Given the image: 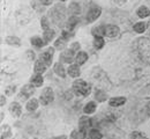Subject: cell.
Returning a JSON list of instances; mask_svg holds the SVG:
<instances>
[{"label":"cell","instance_id":"cell-1","mask_svg":"<svg viewBox=\"0 0 150 139\" xmlns=\"http://www.w3.org/2000/svg\"><path fill=\"white\" fill-rule=\"evenodd\" d=\"M135 50L136 53L139 56V58L147 63L150 64V40L147 37H141L136 41L135 43Z\"/></svg>","mask_w":150,"mask_h":139},{"label":"cell","instance_id":"cell-2","mask_svg":"<svg viewBox=\"0 0 150 139\" xmlns=\"http://www.w3.org/2000/svg\"><path fill=\"white\" fill-rule=\"evenodd\" d=\"M49 14H50L52 21L60 26L65 21V18H66V7L61 4H58L49 12Z\"/></svg>","mask_w":150,"mask_h":139},{"label":"cell","instance_id":"cell-3","mask_svg":"<svg viewBox=\"0 0 150 139\" xmlns=\"http://www.w3.org/2000/svg\"><path fill=\"white\" fill-rule=\"evenodd\" d=\"M73 91L77 96H88L91 92V88L86 81L79 79L75 80L73 83Z\"/></svg>","mask_w":150,"mask_h":139},{"label":"cell","instance_id":"cell-4","mask_svg":"<svg viewBox=\"0 0 150 139\" xmlns=\"http://www.w3.org/2000/svg\"><path fill=\"white\" fill-rule=\"evenodd\" d=\"M54 99V94H53V91L50 88V87H46L43 89L42 94H40V98H39V102L43 104V105H46L49 103H51Z\"/></svg>","mask_w":150,"mask_h":139},{"label":"cell","instance_id":"cell-5","mask_svg":"<svg viewBox=\"0 0 150 139\" xmlns=\"http://www.w3.org/2000/svg\"><path fill=\"white\" fill-rule=\"evenodd\" d=\"M100 13H102L100 7L94 6V7H91V8L88 11L87 16H86V20H87V22H89V23H90V22H94V21H96L100 16Z\"/></svg>","mask_w":150,"mask_h":139},{"label":"cell","instance_id":"cell-6","mask_svg":"<svg viewBox=\"0 0 150 139\" xmlns=\"http://www.w3.org/2000/svg\"><path fill=\"white\" fill-rule=\"evenodd\" d=\"M35 93V87L34 85H25L23 86L22 91H21V94H20V99L21 100H27L29 96H31L33 94Z\"/></svg>","mask_w":150,"mask_h":139},{"label":"cell","instance_id":"cell-7","mask_svg":"<svg viewBox=\"0 0 150 139\" xmlns=\"http://www.w3.org/2000/svg\"><path fill=\"white\" fill-rule=\"evenodd\" d=\"M119 34H120V29H119L117 26H113V24H108V26H105V36L114 38V37H117V36H119Z\"/></svg>","mask_w":150,"mask_h":139},{"label":"cell","instance_id":"cell-8","mask_svg":"<svg viewBox=\"0 0 150 139\" xmlns=\"http://www.w3.org/2000/svg\"><path fill=\"white\" fill-rule=\"evenodd\" d=\"M74 53L75 52L72 50V49H69V50H65V51H62V52L60 53V57H59V58H60L61 61L69 64V63H72V61H73Z\"/></svg>","mask_w":150,"mask_h":139},{"label":"cell","instance_id":"cell-9","mask_svg":"<svg viewBox=\"0 0 150 139\" xmlns=\"http://www.w3.org/2000/svg\"><path fill=\"white\" fill-rule=\"evenodd\" d=\"M68 13L71 14V16H77L80 13H81V7L77 2H71L69 4V7H68Z\"/></svg>","mask_w":150,"mask_h":139},{"label":"cell","instance_id":"cell-10","mask_svg":"<svg viewBox=\"0 0 150 139\" xmlns=\"http://www.w3.org/2000/svg\"><path fill=\"white\" fill-rule=\"evenodd\" d=\"M9 113L14 117H19L20 115H21V113H22V108H21V105H20L18 102H13L9 105Z\"/></svg>","mask_w":150,"mask_h":139},{"label":"cell","instance_id":"cell-11","mask_svg":"<svg viewBox=\"0 0 150 139\" xmlns=\"http://www.w3.org/2000/svg\"><path fill=\"white\" fill-rule=\"evenodd\" d=\"M125 102H126V98L119 96V98H112V99L109 101V104L111 107H120V105L125 104Z\"/></svg>","mask_w":150,"mask_h":139},{"label":"cell","instance_id":"cell-12","mask_svg":"<svg viewBox=\"0 0 150 139\" xmlns=\"http://www.w3.org/2000/svg\"><path fill=\"white\" fill-rule=\"evenodd\" d=\"M46 66H47V65H46L42 59L37 60V61L35 63V72H36V73H39V74L44 73L45 70H46Z\"/></svg>","mask_w":150,"mask_h":139},{"label":"cell","instance_id":"cell-13","mask_svg":"<svg viewBox=\"0 0 150 139\" xmlns=\"http://www.w3.org/2000/svg\"><path fill=\"white\" fill-rule=\"evenodd\" d=\"M136 14H137L139 18L144 19V18H147V16L150 15V9L148 7H146V6H141V7L136 11Z\"/></svg>","mask_w":150,"mask_h":139},{"label":"cell","instance_id":"cell-14","mask_svg":"<svg viewBox=\"0 0 150 139\" xmlns=\"http://www.w3.org/2000/svg\"><path fill=\"white\" fill-rule=\"evenodd\" d=\"M80 67H79V65L76 64V65H71L69 67H68V74L71 76V77H73V78H77L79 76H80Z\"/></svg>","mask_w":150,"mask_h":139},{"label":"cell","instance_id":"cell-15","mask_svg":"<svg viewBox=\"0 0 150 139\" xmlns=\"http://www.w3.org/2000/svg\"><path fill=\"white\" fill-rule=\"evenodd\" d=\"M106 98H108V95H106V93H105L104 91H102V89H96V92H95V99L97 100L98 102H104V101H106Z\"/></svg>","mask_w":150,"mask_h":139},{"label":"cell","instance_id":"cell-16","mask_svg":"<svg viewBox=\"0 0 150 139\" xmlns=\"http://www.w3.org/2000/svg\"><path fill=\"white\" fill-rule=\"evenodd\" d=\"M88 59V55L84 52V51H80L77 55H76V63H77V65H82V64H84L86 63V60Z\"/></svg>","mask_w":150,"mask_h":139},{"label":"cell","instance_id":"cell-17","mask_svg":"<svg viewBox=\"0 0 150 139\" xmlns=\"http://www.w3.org/2000/svg\"><path fill=\"white\" fill-rule=\"evenodd\" d=\"M30 81H31V83H33L34 86L39 87V86H42V85H43V77H42V74L36 73L35 76H33V77H31Z\"/></svg>","mask_w":150,"mask_h":139},{"label":"cell","instance_id":"cell-18","mask_svg":"<svg viewBox=\"0 0 150 139\" xmlns=\"http://www.w3.org/2000/svg\"><path fill=\"white\" fill-rule=\"evenodd\" d=\"M52 53H50L49 51H45V52H43L42 55H40V59L43 60L47 66H50L51 65V63H52Z\"/></svg>","mask_w":150,"mask_h":139},{"label":"cell","instance_id":"cell-19","mask_svg":"<svg viewBox=\"0 0 150 139\" xmlns=\"http://www.w3.org/2000/svg\"><path fill=\"white\" fill-rule=\"evenodd\" d=\"M95 110H96V103L93 102V101H91V102H88V103L84 105V108H83L84 114H88V115L95 113Z\"/></svg>","mask_w":150,"mask_h":139},{"label":"cell","instance_id":"cell-20","mask_svg":"<svg viewBox=\"0 0 150 139\" xmlns=\"http://www.w3.org/2000/svg\"><path fill=\"white\" fill-rule=\"evenodd\" d=\"M91 33H93V35H94L95 37H97V36H100L102 37V35H105V26L95 27V28H93Z\"/></svg>","mask_w":150,"mask_h":139},{"label":"cell","instance_id":"cell-21","mask_svg":"<svg viewBox=\"0 0 150 139\" xmlns=\"http://www.w3.org/2000/svg\"><path fill=\"white\" fill-rule=\"evenodd\" d=\"M54 72H56L59 77H61V78H65L66 77V71H65L62 64H60V63H57L56 65H54Z\"/></svg>","mask_w":150,"mask_h":139},{"label":"cell","instance_id":"cell-22","mask_svg":"<svg viewBox=\"0 0 150 139\" xmlns=\"http://www.w3.org/2000/svg\"><path fill=\"white\" fill-rule=\"evenodd\" d=\"M31 44L34 45V46H36V48H42V46H44L46 43H45V41L42 40L40 37H38V36H35V37H31Z\"/></svg>","mask_w":150,"mask_h":139},{"label":"cell","instance_id":"cell-23","mask_svg":"<svg viewBox=\"0 0 150 139\" xmlns=\"http://www.w3.org/2000/svg\"><path fill=\"white\" fill-rule=\"evenodd\" d=\"M54 35H56V33H54V30H52V29H47V30H44L43 37H44V41H45V43L50 42V41H51L52 38H53V37H54Z\"/></svg>","mask_w":150,"mask_h":139},{"label":"cell","instance_id":"cell-24","mask_svg":"<svg viewBox=\"0 0 150 139\" xmlns=\"http://www.w3.org/2000/svg\"><path fill=\"white\" fill-rule=\"evenodd\" d=\"M6 43L9 44V45H14V46H20L21 45L20 38L19 37H15V36H8L6 38Z\"/></svg>","mask_w":150,"mask_h":139},{"label":"cell","instance_id":"cell-25","mask_svg":"<svg viewBox=\"0 0 150 139\" xmlns=\"http://www.w3.org/2000/svg\"><path fill=\"white\" fill-rule=\"evenodd\" d=\"M146 29H147V24H146L144 22H137V23L134 26V30H135L136 33H139V34L144 33Z\"/></svg>","mask_w":150,"mask_h":139},{"label":"cell","instance_id":"cell-26","mask_svg":"<svg viewBox=\"0 0 150 139\" xmlns=\"http://www.w3.org/2000/svg\"><path fill=\"white\" fill-rule=\"evenodd\" d=\"M38 107V101L36 99H31L27 103V110L29 111H35Z\"/></svg>","mask_w":150,"mask_h":139},{"label":"cell","instance_id":"cell-27","mask_svg":"<svg viewBox=\"0 0 150 139\" xmlns=\"http://www.w3.org/2000/svg\"><path fill=\"white\" fill-rule=\"evenodd\" d=\"M104 38L103 37H100V36H97V37H95L94 40V46L97 49V50H99V49H102L103 46H104Z\"/></svg>","mask_w":150,"mask_h":139},{"label":"cell","instance_id":"cell-28","mask_svg":"<svg viewBox=\"0 0 150 139\" xmlns=\"http://www.w3.org/2000/svg\"><path fill=\"white\" fill-rule=\"evenodd\" d=\"M77 23H79V19H77L76 16H71V18L68 19V21H67V24H66V26H67V28H68L69 30H72Z\"/></svg>","mask_w":150,"mask_h":139},{"label":"cell","instance_id":"cell-29","mask_svg":"<svg viewBox=\"0 0 150 139\" xmlns=\"http://www.w3.org/2000/svg\"><path fill=\"white\" fill-rule=\"evenodd\" d=\"M89 138L90 139H102L103 138V135H102L98 130L93 129V130L89 132Z\"/></svg>","mask_w":150,"mask_h":139},{"label":"cell","instance_id":"cell-30","mask_svg":"<svg viewBox=\"0 0 150 139\" xmlns=\"http://www.w3.org/2000/svg\"><path fill=\"white\" fill-rule=\"evenodd\" d=\"M54 46H56L57 49L62 50V49L66 46V40L62 38V37H59V38L56 41V43H54Z\"/></svg>","mask_w":150,"mask_h":139},{"label":"cell","instance_id":"cell-31","mask_svg":"<svg viewBox=\"0 0 150 139\" xmlns=\"http://www.w3.org/2000/svg\"><path fill=\"white\" fill-rule=\"evenodd\" d=\"M40 26H42L43 30L50 29V23H49V20H47L46 16H43V18H42V20H40Z\"/></svg>","mask_w":150,"mask_h":139},{"label":"cell","instance_id":"cell-32","mask_svg":"<svg viewBox=\"0 0 150 139\" xmlns=\"http://www.w3.org/2000/svg\"><path fill=\"white\" fill-rule=\"evenodd\" d=\"M15 93V86L13 87V86H9V87H7L6 88V94L7 95H12V94H14Z\"/></svg>","mask_w":150,"mask_h":139},{"label":"cell","instance_id":"cell-33","mask_svg":"<svg viewBox=\"0 0 150 139\" xmlns=\"http://www.w3.org/2000/svg\"><path fill=\"white\" fill-rule=\"evenodd\" d=\"M27 57L29 60H34L35 59V52H33L31 50H28L27 51Z\"/></svg>","mask_w":150,"mask_h":139},{"label":"cell","instance_id":"cell-34","mask_svg":"<svg viewBox=\"0 0 150 139\" xmlns=\"http://www.w3.org/2000/svg\"><path fill=\"white\" fill-rule=\"evenodd\" d=\"M71 49L74 51V52H76V51H79L80 50V44L77 43V42H75V43H73L72 45H71Z\"/></svg>","mask_w":150,"mask_h":139},{"label":"cell","instance_id":"cell-35","mask_svg":"<svg viewBox=\"0 0 150 139\" xmlns=\"http://www.w3.org/2000/svg\"><path fill=\"white\" fill-rule=\"evenodd\" d=\"M61 37H62V38H65L66 41H68V40H69V37H71V34H69L68 31H62Z\"/></svg>","mask_w":150,"mask_h":139},{"label":"cell","instance_id":"cell-36","mask_svg":"<svg viewBox=\"0 0 150 139\" xmlns=\"http://www.w3.org/2000/svg\"><path fill=\"white\" fill-rule=\"evenodd\" d=\"M39 2L42 5H44V6H49V5H51L53 2V0H39Z\"/></svg>","mask_w":150,"mask_h":139},{"label":"cell","instance_id":"cell-37","mask_svg":"<svg viewBox=\"0 0 150 139\" xmlns=\"http://www.w3.org/2000/svg\"><path fill=\"white\" fill-rule=\"evenodd\" d=\"M5 102H6L5 96H4V95H1V96H0V105H4V104H5Z\"/></svg>","mask_w":150,"mask_h":139},{"label":"cell","instance_id":"cell-38","mask_svg":"<svg viewBox=\"0 0 150 139\" xmlns=\"http://www.w3.org/2000/svg\"><path fill=\"white\" fill-rule=\"evenodd\" d=\"M66 99H67V100H68V99H69V100L72 99V94H71V93H69V94L67 93V94H66Z\"/></svg>","mask_w":150,"mask_h":139},{"label":"cell","instance_id":"cell-39","mask_svg":"<svg viewBox=\"0 0 150 139\" xmlns=\"http://www.w3.org/2000/svg\"><path fill=\"white\" fill-rule=\"evenodd\" d=\"M54 139H67V138H66V136H61V137H57Z\"/></svg>","mask_w":150,"mask_h":139},{"label":"cell","instance_id":"cell-40","mask_svg":"<svg viewBox=\"0 0 150 139\" xmlns=\"http://www.w3.org/2000/svg\"><path fill=\"white\" fill-rule=\"evenodd\" d=\"M147 111H148V114L150 115V103L148 104V108H147Z\"/></svg>","mask_w":150,"mask_h":139},{"label":"cell","instance_id":"cell-41","mask_svg":"<svg viewBox=\"0 0 150 139\" xmlns=\"http://www.w3.org/2000/svg\"><path fill=\"white\" fill-rule=\"evenodd\" d=\"M148 28H149V30H150V20H149V22H148Z\"/></svg>","mask_w":150,"mask_h":139},{"label":"cell","instance_id":"cell-42","mask_svg":"<svg viewBox=\"0 0 150 139\" xmlns=\"http://www.w3.org/2000/svg\"><path fill=\"white\" fill-rule=\"evenodd\" d=\"M60 1H66V0H60Z\"/></svg>","mask_w":150,"mask_h":139}]
</instances>
